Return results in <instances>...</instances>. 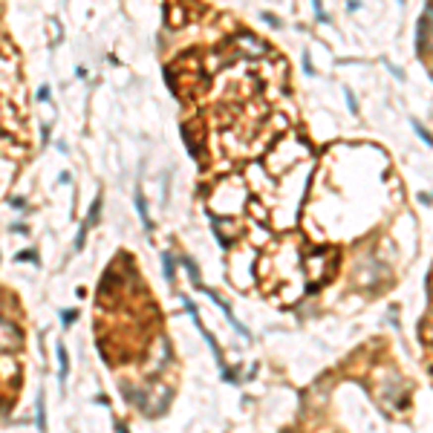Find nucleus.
Here are the masks:
<instances>
[{
    "mask_svg": "<svg viewBox=\"0 0 433 433\" xmlns=\"http://www.w3.org/2000/svg\"><path fill=\"white\" fill-rule=\"evenodd\" d=\"M17 260H23V263H29V260H35V254H32V251H20V254H17Z\"/></svg>",
    "mask_w": 433,
    "mask_h": 433,
    "instance_id": "obj_2",
    "label": "nucleus"
},
{
    "mask_svg": "<svg viewBox=\"0 0 433 433\" xmlns=\"http://www.w3.org/2000/svg\"><path fill=\"white\" fill-rule=\"evenodd\" d=\"M20 347V329L9 321H0V352H12Z\"/></svg>",
    "mask_w": 433,
    "mask_h": 433,
    "instance_id": "obj_1",
    "label": "nucleus"
},
{
    "mask_svg": "<svg viewBox=\"0 0 433 433\" xmlns=\"http://www.w3.org/2000/svg\"><path fill=\"white\" fill-rule=\"evenodd\" d=\"M38 96H41V101H47V99H50V87H41V93H38Z\"/></svg>",
    "mask_w": 433,
    "mask_h": 433,
    "instance_id": "obj_3",
    "label": "nucleus"
}]
</instances>
